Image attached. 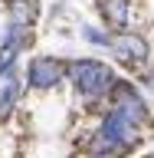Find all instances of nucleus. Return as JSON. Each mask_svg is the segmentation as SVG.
<instances>
[{
	"label": "nucleus",
	"instance_id": "obj_1",
	"mask_svg": "<svg viewBox=\"0 0 154 158\" xmlns=\"http://www.w3.org/2000/svg\"><path fill=\"white\" fill-rule=\"evenodd\" d=\"M66 76L76 86V92L82 99H89V102L102 99L108 92V86L115 82L112 66L102 63V59H72V63H66Z\"/></svg>",
	"mask_w": 154,
	"mask_h": 158
},
{
	"label": "nucleus",
	"instance_id": "obj_9",
	"mask_svg": "<svg viewBox=\"0 0 154 158\" xmlns=\"http://www.w3.org/2000/svg\"><path fill=\"white\" fill-rule=\"evenodd\" d=\"M82 36H85L89 43H95V46H108V33H102V30H95V27H82Z\"/></svg>",
	"mask_w": 154,
	"mask_h": 158
},
{
	"label": "nucleus",
	"instance_id": "obj_8",
	"mask_svg": "<svg viewBox=\"0 0 154 158\" xmlns=\"http://www.w3.org/2000/svg\"><path fill=\"white\" fill-rule=\"evenodd\" d=\"M98 13H102V20L108 27L125 30L128 17H131V0H98Z\"/></svg>",
	"mask_w": 154,
	"mask_h": 158
},
{
	"label": "nucleus",
	"instance_id": "obj_11",
	"mask_svg": "<svg viewBox=\"0 0 154 158\" xmlns=\"http://www.w3.org/2000/svg\"><path fill=\"white\" fill-rule=\"evenodd\" d=\"M148 158H154V152H151V155H148Z\"/></svg>",
	"mask_w": 154,
	"mask_h": 158
},
{
	"label": "nucleus",
	"instance_id": "obj_7",
	"mask_svg": "<svg viewBox=\"0 0 154 158\" xmlns=\"http://www.w3.org/2000/svg\"><path fill=\"white\" fill-rule=\"evenodd\" d=\"M3 13H7V23L13 27H33L39 17V3L36 0H3Z\"/></svg>",
	"mask_w": 154,
	"mask_h": 158
},
{
	"label": "nucleus",
	"instance_id": "obj_6",
	"mask_svg": "<svg viewBox=\"0 0 154 158\" xmlns=\"http://www.w3.org/2000/svg\"><path fill=\"white\" fill-rule=\"evenodd\" d=\"M33 46V27H13L7 23L3 36H0V53H10V56H20Z\"/></svg>",
	"mask_w": 154,
	"mask_h": 158
},
{
	"label": "nucleus",
	"instance_id": "obj_10",
	"mask_svg": "<svg viewBox=\"0 0 154 158\" xmlns=\"http://www.w3.org/2000/svg\"><path fill=\"white\" fill-rule=\"evenodd\" d=\"M13 66H17V56H10V53H0V79L7 76Z\"/></svg>",
	"mask_w": 154,
	"mask_h": 158
},
{
	"label": "nucleus",
	"instance_id": "obj_3",
	"mask_svg": "<svg viewBox=\"0 0 154 158\" xmlns=\"http://www.w3.org/2000/svg\"><path fill=\"white\" fill-rule=\"evenodd\" d=\"M108 49H112V56L118 63H125V66L138 69L144 66L148 59H151V46H148V40L135 30H115V33H108Z\"/></svg>",
	"mask_w": 154,
	"mask_h": 158
},
{
	"label": "nucleus",
	"instance_id": "obj_2",
	"mask_svg": "<svg viewBox=\"0 0 154 158\" xmlns=\"http://www.w3.org/2000/svg\"><path fill=\"white\" fill-rule=\"evenodd\" d=\"M108 99V112H115L118 118H125V122H131V125H148L151 122V109H148V102L141 96H138L135 82H128V79H115L112 86H108L105 92Z\"/></svg>",
	"mask_w": 154,
	"mask_h": 158
},
{
	"label": "nucleus",
	"instance_id": "obj_4",
	"mask_svg": "<svg viewBox=\"0 0 154 158\" xmlns=\"http://www.w3.org/2000/svg\"><path fill=\"white\" fill-rule=\"evenodd\" d=\"M66 79V63L59 56H33L26 66V86L30 89H56Z\"/></svg>",
	"mask_w": 154,
	"mask_h": 158
},
{
	"label": "nucleus",
	"instance_id": "obj_5",
	"mask_svg": "<svg viewBox=\"0 0 154 158\" xmlns=\"http://www.w3.org/2000/svg\"><path fill=\"white\" fill-rule=\"evenodd\" d=\"M95 132H98L102 138H108V142H112L121 155H125V152H131L135 145H141V128L131 125V122H125V118H118L115 112H108Z\"/></svg>",
	"mask_w": 154,
	"mask_h": 158
}]
</instances>
